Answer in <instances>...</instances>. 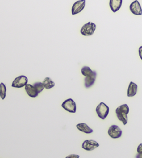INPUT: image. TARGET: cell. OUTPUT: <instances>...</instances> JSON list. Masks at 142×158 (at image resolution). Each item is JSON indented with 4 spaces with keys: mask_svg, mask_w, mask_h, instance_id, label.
Masks as SVG:
<instances>
[{
    "mask_svg": "<svg viewBox=\"0 0 142 158\" xmlns=\"http://www.w3.org/2000/svg\"><path fill=\"white\" fill-rule=\"evenodd\" d=\"M129 107L127 104H123L119 106L116 109V114L118 119L123 123V125H126L127 123V114L129 113Z\"/></svg>",
    "mask_w": 142,
    "mask_h": 158,
    "instance_id": "1",
    "label": "cell"
},
{
    "mask_svg": "<svg viewBox=\"0 0 142 158\" xmlns=\"http://www.w3.org/2000/svg\"><path fill=\"white\" fill-rule=\"evenodd\" d=\"M96 114L98 116V117L101 118V119L104 120L109 114L110 108L106 103L103 102H101L98 104L96 108Z\"/></svg>",
    "mask_w": 142,
    "mask_h": 158,
    "instance_id": "2",
    "label": "cell"
},
{
    "mask_svg": "<svg viewBox=\"0 0 142 158\" xmlns=\"http://www.w3.org/2000/svg\"><path fill=\"white\" fill-rule=\"evenodd\" d=\"M96 26L93 22H89L84 24L81 29V33L84 36H91L96 31Z\"/></svg>",
    "mask_w": 142,
    "mask_h": 158,
    "instance_id": "3",
    "label": "cell"
},
{
    "mask_svg": "<svg viewBox=\"0 0 142 158\" xmlns=\"http://www.w3.org/2000/svg\"><path fill=\"white\" fill-rule=\"evenodd\" d=\"M62 108L70 113H76V104L75 101L72 98H68L65 100L62 104Z\"/></svg>",
    "mask_w": 142,
    "mask_h": 158,
    "instance_id": "4",
    "label": "cell"
},
{
    "mask_svg": "<svg viewBox=\"0 0 142 158\" xmlns=\"http://www.w3.org/2000/svg\"><path fill=\"white\" fill-rule=\"evenodd\" d=\"M27 84H28L27 77L22 75L15 78L12 83V87H15V88H22V87L26 86Z\"/></svg>",
    "mask_w": 142,
    "mask_h": 158,
    "instance_id": "5",
    "label": "cell"
},
{
    "mask_svg": "<svg viewBox=\"0 0 142 158\" xmlns=\"http://www.w3.org/2000/svg\"><path fill=\"white\" fill-rule=\"evenodd\" d=\"M109 136L112 139H118L122 135V131L118 126L112 125L108 129Z\"/></svg>",
    "mask_w": 142,
    "mask_h": 158,
    "instance_id": "6",
    "label": "cell"
},
{
    "mask_svg": "<svg viewBox=\"0 0 142 158\" xmlns=\"http://www.w3.org/2000/svg\"><path fill=\"white\" fill-rule=\"evenodd\" d=\"M99 146V143L96 142L95 140L92 139H87L83 142V144H82V148L84 150L87 151H92L94 150L96 148H98Z\"/></svg>",
    "mask_w": 142,
    "mask_h": 158,
    "instance_id": "7",
    "label": "cell"
},
{
    "mask_svg": "<svg viewBox=\"0 0 142 158\" xmlns=\"http://www.w3.org/2000/svg\"><path fill=\"white\" fill-rule=\"evenodd\" d=\"M85 6V0H78L73 4L72 8V14L76 15L81 13L84 9Z\"/></svg>",
    "mask_w": 142,
    "mask_h": 158,
    "instance_id": "8",
    "label": "cell"
},
{
    "mask_svg": "<svg viewBox=\"0 0 142 158\" xmlns=\"http://www.w3.org/2000/svg\"><path fill=\"white\" fill-rule=\"evenodd\" d=\"M130 10L131 13L135 15H142V8L141 5L137 0H135L130 5Z\"/></svg>",
    "mask_w": 142,
    "mask_h": 158,
    "instance_id": "9",
    "label": "cell"
},
{
    "mask_svg": "<svg viewBox=\"0 0 142 158\" xmlns=\"http://www.w3.org/2000/svg\"><path fill=\"white\" fill-rule=\"evenodd\" d=\"M96 76H97V73H96V71H94V72L92 75L88 76V77L85 78V87L86 88H90V87H92L94 84Z\"/></svg>",
    "mask_w": 142,
    "mask_h": 158,
    "instance_id": "10",
    "label": "cell"
},
{
    "mask_svg": "<svg viewBox=\"0 0 142 158\" xmlns=\"http://www.w3.org/2000/svg\"><path fill=\"white\" fill-rule=\"evenodd\" d=\"M25 87V91L27 92V94L30 97L36 98L38 97L39 93L37 91V89L35 87L31 84H27Z\"/></svg>",
    "mask_w": 142,
    "mask_h": 158,
    "instance_id": "11",
    "label": "cell"
},
{
    "mask_svg": "<svg viewBox=\"0 0 142 158\" xmlns=\"http://www.w3.org/2000/svg\"><path fill=\"white\" fill-rule=\"evenodd\" d=\"M123 0H110V7L113 13H116L120 9Z\"/></svg>",
    "mask_w": 142,
    "mask_h": 158,
    "instance_id": "12",
    "label": "cell"
},
{
    "mask_svg": "<svg viewBox=\"0 0 142 158\" xmlns=\"http://www.w3.org/2000/svg\"><path fill=\"white\" fill-rule=\"evenodd\" d=\"M138 89L137 85L133 83V82H130L127 88V97H132L137 94Z\"/></svg>",
    "mask_w": 142,
    "mask_h": 158,
    "instance_id": "13",
    "label": "cell"
},
{
    "mask_svg": "<svg viewBox=\"0 0 142 158\" xmlns=\"http://www.w3.org/2000/svg\"><path fill=\"white\" fill-rule=\"evenodd\" d=\"M76 128L78 129V131H80L86 134H91L93 132V130L90 128L88 125H87V124L85 123H81L77 124V125H76Z\"/></svg>",
    "mask_w": 142,
    "mask_h": 158,
    "instance_id": "14",
    "label": "cell"
},
{
    "mask_svg": "<svg viewBox=\"0 0 142 158\" xmlns=\"http://www.w3.org/2000/svg\"><path fill=\"white\" fill-rule=\"evenodd\" d=\"M42 83H43V85H44V88L47 89H52L55 86V83L49 77L45 78L44 79L43 82H42Z\"/></svg>",
    "mask_w": 142,
    "mask_h": 158,
    "instance_id": "15",
    "label": "cell"
},
{
    "mask_svg": "<svg viewBox=\"0 0 142 158\" xmlns=\"http://www.w3.org/2000/svg\"><path fill=\"white\" fill-rule=\"evenodd\" d=\"M94 72V71H93L90 69V67H89L88 66H84L83 67V68L81 69V73L84 77H88V76L92 75L93 73Z\"/></svg>",
    "mask_w": 142,
    "mask_h": 158,
    "instance_id": "16",
    "label": "cell"
},
{
    "mask_svg": "<svg viewBox=\"0 0 142 158\" xmlns=\"http://www.w3.org/2000/svg\"><path fill=\"white\" fill-rule=\"evenodd\" d=\"M6 96V87L4 83H0V97L2 100L5 99Z\"/></svg>",
    "mask_w": 142,
    "mask_h": 158,
    "instance_id": "17",
    "label": "cell"
},
{
    "mask_svg": "<svg viewBox=\"0 0 142 158\" xmlns=\"http://www.w3.org/2000/svg\"><path fill=\"white\" fill-rule=\"evenodd\" d=\"M33 86L36 87L37 91H38V92L40 93L42 92V90L44 89V85L42 83H41V82H36V83H35L33 84Z\"/></svg>",
    "mask_w": 142,
    "mask_h": 158,
    "instance_id": "18",
    "label": "cell"
},
{
    "mask_svg": "<svg viewBox=\"0 0 142 158\" xmlns=\"http://www.w3.org/2000/svg\"><path fill=\"white\" fill-rule=\"evenodd\" d=\"M65 158H80V156L78 155H75V154H72L67 156Z\"/></svg>",
    "mask_w": 142,
    "mask_h": 158,
    "instance_id": "19",
    "label": "cell"
},
{
    "mask_svg": "<svg viewBox=\"0 0 142 158\" xmlns=\"http://www.w3.org/2000/svg\"><path fill=\"white\" fill-rule=\"evenodd\" d=\"M137 151L138 153H142V143H140V144L138 146Z\"/></svg>",
    "mask_w": 142,
    "mask_h": 158,
    "instance_id": "20",
    "label": "cell"
},
{
    "mask_svg": "<svg viewBox=\"0 0 142 158\" xmlns=\"http://www.w3.org/2000/svg\"><path fill=\"white\" fill-rule=\"evenodd\" d=\"M139 55H140V57L141 60H142V46H141L139 49Z\"/></svg>",
    "mask_w": 142,
    "mask_h": 158,
    "instance_id": "21",
    "label": "cell"
},
{
    "mask_svg": "<svg viewBox=\"0 0 142 158\" xmlns=\"http://www.w3.org/2000/svg\"><path fill=\"white\" fill-rule=\"evenodd\" d=\"M135 158H142V153H137L136 155Z\"/></svg>",
    "mask_w": 142,
    "mask_h": 158,
    "instance_id": "22",
    "label": "cell"
}]
</instances>
